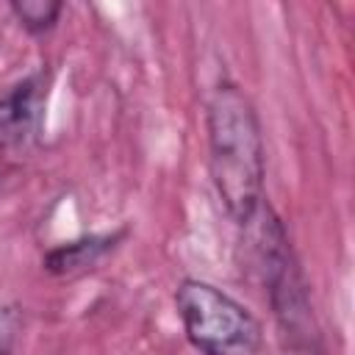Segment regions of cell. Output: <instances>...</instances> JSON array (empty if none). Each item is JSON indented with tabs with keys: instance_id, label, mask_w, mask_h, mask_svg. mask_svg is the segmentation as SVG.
Returning <instances> with one entry per match:
<instances>
[{
	"instance_id": "obj_1",
	"label": "cell",
	"mask_w": 355,
	"mask_h": 355,
	"mask_svg": "<svg viewBox=\"0 0 355 355\" xmlns=\"http://www.w3.org/2000/svg\"><path fill=\"white\" fill-rule=\"evenodd\" d=\"M211 178L227 214L247 225L263 208V141L247 94L219 83L208 103Z\"/></svg>"
},
{
	"instance_id": "obj_2",
	"label": "cell",
	"mask_w": 355,
	"mask_h": 355,
	"mask_svg": "<svg viewBox=\"0 0 355 355\" xmlns=\"http://www.w3.org/2000/svg\"><path fill=\"white\" fill-rule=\"evenodd\" d=\"M183 333L202 355H258L263 333L258 319L222 288L183 280L175 291Z\"/></svg>"
},
{
	"instance_id": "obj_3",
	"label": "cell",
	"mask_w": 355,
	"mask_h": 355,
	"mask_svg": "<svg viewBox=\"0 0 355 355\" xmlns=\"http://www.w3.org/2000/svg\"><path fill=\"white\" fill-rule=\"evenodd\" d=\"M39 116V80L31 78L0 97V150L22 144Z\"/></svg>"
},
{
	"instance_id": "obj_4",
	"label": "cell",
	"mask_w": 355,
	"mask_h": 355,
	"mask_svg": "<svg viewBox=\"0 0 355 355\" xmlns=\"http://www.w3.org/2000/svg\"><path fill=\"white\" fill-rule=\"evenodd\" d=\"M114 247V236H89L69 244H61L44 255V269L53 275H78L92 269L108 250Z\"/></svg>"
},
{
	"instance_id": "obj_5",
	"label": "cell",
	"mask_w": 355,
	"mask_h": 355,
	"mask_svg": "<svg viewBox=\"0 0 355 355\" xmlns=\"http://www.w3.org/2000/svg\"><path fill=\"white\" fill-rule=\"evenodd\" d=\"M11 11L17 14V19L31 31V33H44L55 25V19L61 17L64 6L58 0H14Z\"/></svg>"
},
{
	"instance_id": "obj_6",
	"label": "cell",
	"mask_w": 355,
	"mask_h": 355,
	"mask_svg": "<svg viewBox=\"0 0 355 355\" xmlns=\"http://www.w3.org/2000/svg\"><path fill=\"white\" fill-rule=\"evenodd\" d=\"M19 330V311L0 300V355H8Z\"/></svg>"
},
{
	"instance_id": "obj_7",
	"label": "cell",
	"mask_w": 355,
	"mask_h": 355,
	"mask_svg": "<svg viewBox=\"0 0 355 355\" xmlns=\"http://www.w3.org/2000/svg\"><path fill=\"white\" fill-rule=\"evenodd\" d=\"M280 355H322L319 341H283Z\"/></svg>"
}]
</instances>
